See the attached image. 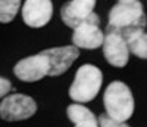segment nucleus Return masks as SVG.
<instances>
[{
	"instance_id": "f257e3e1",
	"label": "nucleus",
	"mask_w": 147,
	"mask_h": 127,
	"mask_svg": "<svg viewBox=\"0 0 147 127\" xmlns=\"http://www.w3.org/2000/svg\"><path fill=\"white\" fill-rule=\"evenodd\" d=\"M109 25L106 30L124 33L131 28H146L147 16L140 0H118L109 12Z\"/></svg>"
},
{
	"instance_id": "f03ea898",
	"label": "nucleus",
	"mask_w": 147,
	"mask_h": 127,
	"mask_svg": "<svg viewBox=\"0 0 147 127\" xmlns=\"http://www.w3.org/2000/svg\"><path fill=\"white\" fill-rule=\"evenodd\" d=\"M103 84V72L91 64L81 65L69 87V98L75 102L85 104L99 95Z\"/></svg>"
},
{
	"instance_id": "7ed1b4c3",
	"label": "nucleus",
	"mask_w": 147,
	"mask_h": 127,
	"mask_svg": "<svg viewBox=\"0 0 147 127\" xmlns=\"http://www.w3.org/2000/svg\"><path fill=\"white\" fill-rule=\"evenodd\" d=\"M103 105L106 114L119 121H127L134 114V96L131 89L122 81H112L105 90Z\"/></svg>"
},
{
	"instance_id": "20e7f679",
	"label": "nucleus",
	"mask_w": 147,
	"mask_h": 127,
	"mask_svg": "<svg viewBox=\"0 0 147 127\" xmlns=\"http://www.w3.org/2000/svg\"><path fill=\"white\" fill-rule=\"evenodd\" d=\"M96 0H71L60 9V18L66 27L75 30L84 22L100 24V18L94 14Z\"/></svg>"
},
{
	"instance_id": "39448f33",
	"label": "nucleus",
	"mask_w": 147,
	"mask_h": 127,
	"mask_svg": "<svg viewBox=\"0 0 147 127\" xmlns=\"http://www.w3.org/2000/svg\"><path fill=\"white\" fill-rule=\"evenodd\" d=\"M37 112V104L31 96L15 93L5 96L0 104V115L5 121H21Z\"/></svg>"
},
{
	"instance_id": "423d86ee",
	"label": "nucleus",
	"mask_w": 147,
	"mask_h": 127,
	"mask_svg": "<svg viewBox=\"0 0 147 127\" xmlns=\"http://www.w3.org/2000/svg\"><path fill=\"white\" fill-rule=\"evenodd\" d=\"M103 56L112 67L124 68L129 59V47L124 33L116 30H106L103 43Z\"/></svg>"
},
{
	"instance_id": "0eeeda50",
	"label": "nucleus",
	"mask_w": 147,
	"mask_h": 127,
	"mask_svg": "<svg viewBox=\"0 0 147 127\" xmlns=\"http://www.w3.org/2000/svg\"><path fill=\"white\" fill-rule=\"evenodd\" d=\"M13 72L21 81H38L50 74V61L43 52H40L37 55L21 59L13 67Z\"/></svg>"
},
{
	"instance_id": "6e6552de",
	"label": "nucleus",
	"mask_w": 147,
	"mask_h": 127,
	"mask_svg": "<svg viewBox=\"0 0 147 127\" xmlns=\"http://www.w3.org/2000/svg\"><path fill=\"white\" fill-rule=\"evenodd\" d=\"M22 19L31 28H41L53 15L52 0H25L21 9Z\"/></svg>"
},
{
	"instance_id": "1a4fd4ad",
	"label": "nucleus",
	"mask_w": 147,
	"mask_h": 127,
	"mask_svg": "<svg viewBox=\"0 0 147 127\" xmlns=\"http://www.w3.org/2000/svg\"><path fill=\"white\" fill-rule=\"evenodd\" d=\"M43 53L50 61V77H57L66 72L72 64L80 56V47L75 44L72 46H62V47H52L43 50Z\"/></svg>"
},
{
	"instance_id": "9d476101",
	"label": "nucleus",
	"mask_w": 147,
	"mask_h": 127,
	"mask_svg": "<svg viewBox=\"0 0 147 127\" xmlns=\"http://www.w3.org/2000/svg\"><path fill=\"white\" fill-rule=\"evenodd\" d=\"M103 31L100 30L99 24L96 22H84L74 30L72 34V43L80 49H87V50H94L103 46L105 43Z\"/></svg>"
},
{
	"instance_id": "9b49d317",
	"label": "nucleus",
	"mask_w": 147,
	"mask_h": 127,
	"mask_svg": "<svg viewBox=\"0 0 147 127\" xmlns=\"http://www.w3.org/2000/svg\"><path fill=\"white\" fill-rule=\"evenodd\" d=\"M66 114L68 118L75 124V127H100L99 118L80 102L69 105L66 108Z\"/></svg>"
},
{
	"instance_id": "f8f14e48",
	"label": "nucleus",
	"mask_w": 147,
	"mask_h": 127,
	"mask_svg": "<svg viewBox=\"0 0 147 127\" xmlns=\"http://www.w3.org/2000/svg\"><path fill=\"white\" fill-rule=\"evenodd\" d=\"M129 52L141 59H147V33L144 28H131L124 31Z\"/></svg>"
},
{
	"instance_id": "ddd939ff",
	"label": "nucleus",
	"mask_w": 147,
	"mask_h": 127,
	"mask_svg": "<svg viewBox=\"0 0 147 127\" xmlns=\"http://www.w3.org/2000/svg\"><path fill=\"white\" fill-rule=\"evenodd\" d=\"M21 9V0H0V21L7 24L13 21Z\"/></svg>"
},
{
	"instance_id": "4468645a",
	"label": "nucleus",
	"mask_w": 147,
	"mask_h": 127,
	"mask_svg": "<svg viewBox=\"0 0 147 127\" xmlns=\"http://www.w3.org/2000/svg\"><path fill=\"white\" fill-rule=\"evenodd\" d=\"M99 123H100V127H129L125 121L115 120L112 117H109L106 112L99 117Z\"/></svg>"
},
{
	"instance_id": "2eb2a0df",
	"label": "nucleus",
	"mask_w": 147,
	"mask_h": 127,
	"mask_svg": "<svg viewBox=\"0 0 147 127\" xmlns=\"http://www.w3.org/2000/svg\"><path fill=\"white\" fill-rule=\"evenodd\" d=\"M12 83L7 80V79H5V77H2L0 79V95H2V98H5L10 90H12V86H10Z\"/></svg>"
}]
</instances>
